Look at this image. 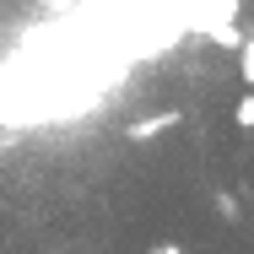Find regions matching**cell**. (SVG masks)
<instances>
[{
	"mask_svg": "<svg viewBox=\"0 0 254 254\" xmlns=\"http://www.w3.org/2000/svg\"><path fill=\"white\" fill-rule=\"evenodd\" d=\"M179 125H184V114H179V108H168V114H152V119H135V125H125V141L146 146L152 135H162V130H179Z\"/></svg>",
	"mask_w": 254,
	"mask_h": 254,
	"instance_id": "6da1fadb",
	"label": "cell"
},
{
	"mask_svg": "<svg viewBox=\"0 0 254 254\" xmlns=\"http://www.w3.org/2000/svg\"><path fill=\"white\" fill-rule=\"evenodd\" d=\"M233 125H238V130H254V87L238 92V103H233Z\"/></svg>",
	"mask_w": 254,
	"mask_h": 254,
	"instance_id": "7a4b0ae2",
	"label": "cell"
},
{
	"mask_svg": "<svg viewBox=\"0 0 254 254\" xmlns=\"http://www.w3.org/2000/svg\"><path fill=\"white\" fill-rule=\"evenodd\" d=\"M233 54H238V76H244V81L254 87V38H244V44H238Z\"/></svg>",
	"mask_w": 254,
	"mask_h": 254,
	"instance_id": "3957f363",
	"label": "cell"
},
{
	"mask_svg": "<svg viewBox=\"0 0 254 254\" xmlns=\"http://www.w3.org/2000/svg\"><path fill=\"white\" fill-rule=\"evenodd\" d=\"M216 211H222L227 222H244V200H238V195H227V190L216 195Z\"/></svg>",
	"mask_w": 254,
	"mask_h": 254,
	"instance_id": "277c9868",
	"label": "cell"
},
{
	"mask_svg": "<svg viewBox=\"0 0 254 254\" xmlns=\"http://www.w3.org/2000/svg\"><path fill=\"white\" fill-rule=\"evenodd\" d=\"M157 254H184V249H179V244H162V249H157Z\"/></svg>",
	"mask_w": 254,
	"mask_h": 254,
	"instance_id": "5b68a950",
	"label": "cell"
},
{
	"mask_svg": "<svg viewBox=\"0 0 254 254\" xmlns=\"http://www.w3.org/2000/svg\"><path fill=\"white\" fill-rule=\"evenodd\" d=\"M146 254H157V249H146Z\"/></svg>",
	"mask_w": 254,
	"mask_h": 254,
	"instance_id": "8992f818",
	"label": "cell"
}]
</instances>
